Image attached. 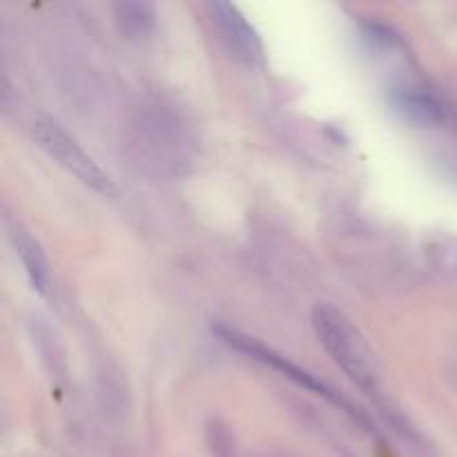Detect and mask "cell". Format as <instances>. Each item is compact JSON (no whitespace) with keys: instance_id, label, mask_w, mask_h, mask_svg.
Wrapping results in <instances>:
<instances>
[{"instance_id":"6da1fadb","label":"cell","mask_w":457,"mask_h":457,"mask_svg":"<svg viewBox=\"0 0 457 457\" xmlns=\"http://www.w3.org/2000/svg\"><path fill=\"white\" fill-rule=\"evenodd\" d=\"M312 328L324 351L344 370V375L361 391L375 395L379 391L375 355L353 321L339 308L330 303H317L312 308Z\"/></svg>"},{"instance_id":"3957f363","label":"cell","mask_w":457,"mask_h":457,"mask_svg":"<svg viewBox=\"0 0 457 457\" xmlns=\"http://www.w3.org/2000/svg\"><path fill=\"white\" fill-rule=\"evenodd\" d=\"M214 333L219 335V339H221L223 344H228V346L235 348V351L244 353V355H248L250 360L259 361V364L270 366L272 370L281 373L286 379H290V382L297 384V386H302V388H306V391L315 393V395L324 397V400H328L330 404L337 406L339 411H344L346 415H351L355 422H364V418L360 415V411H355V406H353L351 402L344 400L339 393H335L333 388L326 386L324 382H320L315 375L308 373V370L302 369V366L293 364L288 357H284L281 353L272 351L270 346L262 344L259 339L250 337V335L241 333V330H237V328H230V326H217V328H214Z\"/></svg>"},{"instance_id":"277c9868","label":"cell","mask_w":457,"mask_h":457,"mask_svg":"<svg viewBox=\"0 0 457 457\" xmlns=\"http://www.w3.org/2000/svg\"><path fill=\"white\" fill-rule=\"evenodd\" d=\"M210 21H212L214 29H217L219 38L226 45L228 52L237 58V61L245 62V65H262L263 62V40L259 31L254 29L244 16L237 4L223 3H210Z\"/></svg>"},{"instance_id":"7a4b0ae2","label":"cell","mask_w":457,"mask_h":457,"mask_svg":"<svg viewBox=\"0 0 457 457\" xmlns=\"http://www.w3.org/2000/svg\"><path fill=\"white\" fill-rule=\"evenodd\" d=\"M34 141L54 163L61 165L65 172L79 179L89 190L98 192L101 196H116V186L110 174L92 159V154L85 152V147L76 141L71 134H67L54 120H38L34 125Z\"/></svg>"},{"instance_id":"ba28073f","label":"cell","mask_w":457,"mask_h":457,"mask_svg":"<svg viewBox=\"0 0 457 457\" xmlns=\"http://www.w3.org/2000/svg\"><path fill=\"white\" fill-rule=\"evenodd\" d=\"M210 433V445H212L214 457H235V445H232V436L226 427L214 422L208 428Z\"/></svg>"},{"instance_id":"52a82bcc","label":"cell","mask_w":457,"mask_h":457,"mask_svg":"<svg viewBox=\"0 0 457 457\" xmlns=\"http://www.w3.org/2000/svg\"><path fill=\"white\" fill-rule=\"evenodd\" d=\"M391 105L415 125H437L442 120V105L433 94L424 92L422 87H395L391 94Z\"/></svg>"},{"instance_id":"8992f818","label":"cell","mask_w":457,"mask_h":457,"mask_svg":"<svg viewBox=\"0 0 457 457\" xmlns=\"http://www.w3.org/2000/svg\"><path fill=\"white\" fill-rule=\"evenodd\" d=\"M112 16L119 34L125 40L141 43L156 29V4L147 0H120L112 4Z\"/></svg>"},{"instance_id":"5b68a950","label":"cell","mask_w":457,"mask_h":457,"mask_svg":"<svg viewBox=\"0 0 457 457\" xmlns=\"http://www.w3.org/2000/svg\"><path fill=\"white\" fill-rule=\"evenodd\" d=\"M9 244H12L13 253L21 259L22 268H25V275L29 279L31 288L38 290V293H47L49 279H52V272H49V262L45 250L40 248L38 241L29 235L22 226L18 223H9L7 228Z\"/></svg>"}]
</instances>
